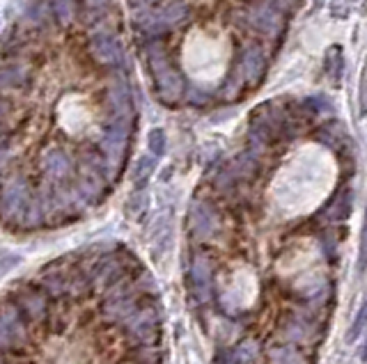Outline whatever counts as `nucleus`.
Wrapping results in <instances>:
<instances>
[{
  "mask_svg": "<svg viewBox=\"0 0 367 364\" xmlns=\"http://www.w3.org/2000/svg\"><path fill=\"white\" fill-rule=\"evenodd\" d=\"M147 62H150L154 83H156V94L163 104H177L184 97V78L179 74V69L170 62L168 51L163 49L159 42L147 46Z\"/></svg>",
  "mask_w": 367,
  "mask_h": 364,
  "instance_id": "nucleus-1",
  "label": "nucleus"
},
{
  "mask_svg": "<svg viewBox=\"0 0 367 364\" xmlns=\"http://www.w3.org/2000/svg\"><path fill=\"white\" fill-rule=\"evenodd\" d=\"M28 344V319L14 300L0 305V351Z\"/></svg>",
  "mask_w": 367,
  "mask_h": 364,
  "instance_id": "nucleus-2",
  "label": "nucleus"
},
{
  "mask_svg": "<svg viewBox=\"0 0 367 364\" xmlns=\"http://www.w3.org/2000/svg\"><path fill=\"white\" fill-rule=\"evenodd\" d=\"M30 186L26 177H12L7 184L3 186V193H0V216H3L7 223H23V216L28 211L30 204Z\"/></svg>",
  "mask_w": 367,
  "mask_h": 364,
  "instance_id": "nucleus-3",
  "label": "nucleus"
},
{
  "mask_svg": "<svg viewBox=\"0 0 367 364\" xmlns=\"http://www.w3.org/2000/svg\"><path fill=\"white\" fill-rule=\"evenodd\" d=\"M129 129L131 124L127 122H113L108 126L104 140H101V154H104V163L108 174H117L124 163L129 147Z\"/></svg>",
  "mask_w": 367,
  "mask_h": 364,
  "instance_id": "nucleus-4",
  "label": "nucleus"
},
{
  "mask_svg": "<svg viewBox=\"0 0 367 364\" xmlns=\"http://www.w3.org/2000/svg\"><path fill=\"white\" fill-rule=\"evenodd\" d=\"M189 287L191 294L198 303H209L212 300V289H214V271L212 261L207 255H193L191 266H189Z\"/></svg>",
  "mask_w": 367,
  "mask_h": 364,
  "instance_id": "nucleus-5",
  "label": "nucleus"
},
{
  "mask_svg": "<svg viewBox=\"0 0 367 364\" xmlns=\"http://www.w3.org/2000/svg\"><path fill=\"white\" fill-rule=\"evenodd\" d=\"M14 303L21 307L26 314L28 323H44L46 314H49V300H46V291L35 284H23L14 291Z\"/></svg>",
  "mask_w": 367,
  "mask_h": 364,
  "instance_id": "nucleus-6",
  "label": "nucleus"
},
{
  "mask_svg": "<svg viewBox=\"0 0 367 364\" xmlns=\"http://www.w3.org/2000/svg\"><path fill=\"white\" fill-rule=\"evenodd\" d=\"M124 326H127L129 335L143 346H152L159 342V314H156L154 307H138V312L129 316Z\"/></svg>",
  "mask_w": 367,
  "mask_h": 364,
  "instance_id": "nucleus-7",
  "label": "nucleus"
},
{
  "mask_svg": "<svg viewBox=\"0 0 367 364\" xmlns=\"http://www.w3.org/2000/svg\"><path fill=\"white\" fill-rule=\"evenodd\" d=\"M186 17H189V5L182 3V0H177V3H170L163 7L154 19L152 17L143 19L140 26H143L147 35H161V33H168V30L177 28Z\"/></svg>",
  "mask_w": 367,
  "mask_h": 364,
  "instance_id": "nucleus-8",
  "label": "nucleus"
},
{
  "mask_svg": "<svg viewBox=\"0 0 367 364\" xmlns=\"http://www.w3.org/2000/svg\"><path fill=\"white\" fill-rule=\"evenodd\" d=\"M246 23L251 26L255 33H260L264 37H276L283 30V14L280 10L271 5H253L246 12Z\"/></svg>",
  "mask_w": 367,
  "mask_h": 364,
  "instance_id": "nucleus-9",
  "label": "nucleus"
},
{
  "mask_svg": "<svg viewBox=\"0 0 367 364\" xmlns=\"http://www.w3.org/2000/svg\"><path fill=\"white\" fill-rule=\"evenodd\" d=\"M264 67H267V58H264V51L260 46H248L239 60V69H237V78L234 83L237 85H257L264 76Z\"/></svg>",
  "mask_w": 367,
  "mask_h": 364,
  "instance_id": "nucleus-10",
  "label": "nucleus"
},
{
  "mask_svg": "<svg viewBox=\"0 0 367 364\" xmlns=\"http://www.w3.org/2000/svg\"><path fill=\"white\" fill-rule=\"evenodd\" d=\"M124 273H127V268L117 257H104L99 259L95 266H92L90 271V284L97 289H113L120 284V280L124 278Z\"/></svg>",
  "mask_w": 367,
  "mask_h": 364,
  "instance_id": "nucleus-11",
  "label": "nucleus"
},
{
  "mask_svg": "<svg viewBox=\"0 0 367 364\" xmlns=\"http://www.w3.org/2000/svg\"><path fill=\"white\" fill-rule=\"evenodd\" d=\"M189 229L195 239H209L218 229V213L209 202H195L189 213Z\"/></svg>",
  "mask_w": 367,
  "mask_h": 364,
  "instance_id": "nucleus-12",
  "label": "nucleus"
},
{
  "mask_svg": "<svg viewBox=\"0 0 367 364\" xmlns=\"http://www.w3.org/2000/svg\"><path fill=\"white\" fill-rule=\"evenodd\" d=\"M90 53L99 65L104 67H117L122 62V46L117 37L108 33H97L90 39Z\"/></svg>",
  "mask_w": 367,
  "mask_h": 364,
  "instance_id": "nucleus-13",
  "label": "nucleus"
},
{
  "mask_svg": "<svg viewBox=\"0 0 367 364\" xmlns=\"http://www.w3.org/2000/svg\"><path fill=\"white\" fill-rule=\"evenodd\" d=\"M108 104H111V110H113V122L131 124V117H134L131 92H129V85L124 83L120 76H117L111 83V87H108Z\"/></svg>",
  "mask_w": 367,
  "mask_h": 364,
  "instance_id": "nucleus-14",
  "label": "nucleus"
},
{
  "mask_svg": "<svg viewBox=\"0 0 367 364\" xmlns=\"http://www.w3.org/2000/svg\"><path fill=\"white\" fill-rule=\"evenodd\" d=\"M42 170L53 184H62V181H67L72 177L74 165H72V158L67 156V152H62V149L56 147V149H49V152L42 156Z\"/></svg>",
  "mask_w": 367,
  "mask_h": 364,
  "instance_id": "nucleus-15",
  "label": "nucleus"
},
{
  "mask_svg": "<svg viewBox=\"0 0 367 364\" xmlns=\"http://www.w3.org/2000/svg\"><path fill=\"white\" fill-rule=\"evenodd\" d=\"M136 312H138V300L134 298L131 291H113L104 303V314L117 323H124Z\"/></svg>",
  "mask_w": 367,
  "mask_h": 364,
  "instance_id": "nucleus-16",
  "label": "nucleus"
},
{
  "mask_svg": "<svg viewBox=\"0 0 367 364\" xmlns=\"http://www.w3.org/2000/svg\"><path fill=\"white\" fill-rule=\"evenodd\" d=\"M351 209H354V191L347 186L335 193L333 200L326 204L322 211V218L331 220V223H342V220H347L351 216Z\"/></svg>",
  "mask_w": 367,
  "mask_h": 364,
  "instance_id": "nucleus-17",
  "label": "nucleus"
},
{
  "mask_svg": "<svg viewBox=\"0 0 367 364\" xmlns=\"http://www.w3.org/2000/svg\"><path fill=\"white\" fill-rule=\"evenodd\" d=\"M269 364H310L294 344H271L267 351Z\"/></svg>",
  "mask_w": 367,
  "mask_h": 364,
  "instance_id": "nucleus-18",
  "label": "nucleus"
},
{
  "mask_svg": "<svg viewBox=\"0 0 367 364\" xmlns=\"http://www.w3.org/2000/svg\"><path fill=\"white\" fill-rule=\"evenodd\" d=\"M317 140L324 142V145H329L331 149H335V152L349 149V145H351L347 131L342 129L340 122H329V124H324L322 129L317 131Z\"/></svg>",
  "mask_w": 367,
  "mask_h": 364,
  "instance_id": "nucleus-19",
  "label": "nucleus"
},
{
  "mask_svg": "<svg viewBox=\"0 0 367 364\" xmlns=\"http://www.w3.org/2000/svg\"><path fill=\"white\" fill-rule=\"evenodd\" d=\"M228 168L237 177V181H253L257 177V172H260V163H257V156L253 152H244L237 158H232Z\"/></svg>",
  "mask_w": 367,
  "mask_h": 364,
  "instance_id": "nucleus-20",
  "label": "nucleus"
},
{
  "mask_svg": "<svg viewBox=\"0 0 367 364\" xmlns=\"http://www.w3.org/2000/svg\"><path fill=\"white\" fill-rule=\"evenodd\" d=\"M46 294L53 298H60L69 294V275L56 271V266H49V271H44L42 275V284H39Z\"/></svg>",
  "mask_w": 367,
  "mask_h": 364,
  "instance_id": "nucleus-21",
  "label": "nucleus"
},
{
  "mask_svg": "<svg viewBox=\"0 0 367 364\" xmlns=\"http://www.w3.org/2000/svg\"><path fill=\"white\" fill-rule=\"evenodd\" d=\"M30 81V71L23 65H10L0 69V87L3 90H21Z\"/></svg>",
  "mask_w": 367,
  "mask_h": 364,
  "instance_id": "nucleus-22",
  "label": "nucleus"
},
{
  "mask_svg": "<svg viewBox=\"0 0 367 364\" xmlns=\"http://www.w3.org/2000/svg\"><path fill=\"white\" fill-rule=\"evenodd\" d=\"M312 335V326L301 319V316H290L283 326V337L287 339V344H294V342H306V339Z\"/></svg>",
  "mask_w": 367,
  "mask_h": 364,
  "instance_id": "nucleus-23",
  "label": "nucleus"
},
{
  "mask_svg": "<svg viewBox=\"0 0 367 364\" xmlns=\"http://www.w3.org/2000/svg\"><path fill=\"white\" fill-rule=\"evenodd\" d=\"M326 76H329L331 83H340L342 74H345V55H342V46H331L326 51Z\"/></svg>",
  "mask_w": 367,
  "mask_h": 364,
  "instance_id": "nucleus-24",
  "label": "nucleus"
},
{
  "mask_svg": "<svg viewBox=\"0 0 367 364\" xmlns=\"http://www.w3.org/2000/svg\"><path fill=\"white\" fill-rule=\"evenodd\" d=\"M154 168H156V161L152 156H140L136 161V168H134V186L138 188V191H143V188L147 186V181L152 179L154 174Z\"/></svg>",
  "mask_w": 367,
  "mask_h": 364,
  "instance_id": "nucleus-25",
  "label": "nucleus"
},
{
  "mask_svg": "<svg viewBox=\"0 0 367 364\" xmlns=\"http://www.w3.org/2000/svg\"><path fill=\"white\" fill-rule=\"evenodd\" d=\"M53 17L58 19L60 26H72L76 19V3L74 0H53L51 5Z\"/></svg>",
  "mask_w": 367,
  "mask_h": 364,
  "instance_id": "nucleus-26",
  "label": "nucleus"
},
{
  "mask_svg": "<svg viewBox=\"0 0 367 364\" xmlns=\"http://www.w3.org/2000/svg\"><path fill=\"white\" fill-rule=\"evenodd\" d=\"M46 220V211H44V202L42 197H33L28 204V211L23 216V225L26 227H39Z\"/></svg>",
  "mask_w": 367,
  "mask_h": 364,
  "instance_id": "nucleus-27",
  "label": "nucleus"
},
{
  "mask_svg": "<svg viewBox=\"0 0 367 364\" xmlns=\"http://www.w3.org/2000/svg\"><path fill=\"white\" fill-rule=\"evenodd\" d=\"M365 326H367V300L363 303L361 310H358L354 323H351V328L347 330V344H354L356 339L361 337V332L365 330Z\"/></svg>",
  "mask_w": 367,
  "mask_h": 364,
  "instance_id": "nucleus-28",
  "label": "nucleus"
},
{
  "mask_svg": "<svg viewBox=\"0 0 367 364\" xmlns=\"http://www.w3.org/2000/svg\"><path fill=\"white\" fill-rule=\"evenodd\" d=\"M147 147H150L152 156H163L166 154V131L163 129H152L147 136Z\"/></svg>",
  "mask_w": 367,
  "mask_h": 364,
  "instance_id": "nucleus-29",
  "label": "nucleus"
},
{
  "mask_svg": "<svg viewBox=\"0 0 367 364\" xmlns=\"http://www.w3.org/2000/svg\"><path fill=\"white\" fill-rule=\"evenodd\" d=\"M147 209V195L143 193V191H138V193H134L127 200V213L131 218H138L140 213H143Z\"/></svg>",
  "mask_w": 367,
  "mask_h": 364,
  "instance_id": "nucleus-30",
  "label": "nucleus"
},
{
  "mask_svg": "<svg viewBox=\"0 0 367 364\" xmlns=\"http://www.w3.org/2000/svg\"><path fill=\"white\" fill-rule=\"evenodd\" d=\"M358 115L367 117V60L361 71V85H358Z\"/></svg>",
  "mask_w": 367,
  "mask_h": 364,
  "instance_id": "nucleus-31",
  "label": "nucleus"
},
{
  "mask_svg": "<svg viewBox=\"0 0 367 364\" xmlns=\"http://www.w3.org/2000/svg\"><path fill=\"white\" fill-rule=\"evenodd\" d=\"M367 271V211L363 218V229H361V248H358V273Z\"/></svg>",
  "mask_w": 367,
  "mask_h": 364,
  "instance_id": "nucleus-32",
  "label": "nucleus"
},
{
  "mask_svg": "<svg viewBox=\"0 0 367 364\" xmlns=\"http://www.w3.org/2000/svg\"><path fill=\"white\" fill-rule=\"evenodd\" d=\"M136 360L140 364H159L161 362V353H159V348H156L154 344L152 346H143L136 353Z\"/></svg>",
  "mask_w": 367,
  "mask_h": 364,
  "instance_id": "nucleus-33",
  "label": "nucleus"
},
{
  "mask_svg": "<svg viewBox=\"0 0 367 364\" xmlns=\"http://www.w3.org/2000/svg\"><path fill=\"white\" fill-rule=\"evenodd\" d=\"M21 264V257L19 255H12V252H5L3 257H0V278H5L7 273L12 271V268H17Z\"/></svg>",
  "mask_w": 367,
  "mask_h": 364,
  "instance_id": "nucleus-34",
  "label": "nucleus"
},
{
  "mask_svg": "<svg viewBox=\"0 0 367 364\" xmlns=\"http://www.w3.org/2000/svg\"><path fill=\"white\" fill-rule=\"evenodd\" d=\"M108 5H111V0H85V7L90 12H104Z\"/></svg>",
  "mask_w": 367,
  "mask_h": 364,
  "instance_id": "nucleus-35",
  "label": "nucleus"
},
{
  "mask_svg": "<svg viewBox=\"0 0 367 364\" xmlns=\"http://www.w3.org/2000/svg\"><path fill=\"white\" fill-rule=\"evenodd\" d=\"M7 115H10V101L0 97V122H3Z\"/></svg>",
  "mask_w": 367,
  "mask_h": 364,
  "instance_id": "nucleus-36",
  "label": "nucleus"
},
{
  "mask_svg": "<svg viewBox=\"0 0 367 364\" xmlns=\"http://www.w3.org/2000/svg\"><path fill=\"white\" fill-rule=\"evenodd\" d=\"M278 3L283 5V7H294V5H296V0H278Z\"/></svg>",
  "mask_w": 367,
  "mask_h": 364,
  "instance_id": "nucleus-37",
  "label": "nucleus"
},
{
  "mask_svg": "<svg viewBox=\"0 0 367 364\" xmlns=\"http://www.w3.org/2000/svg\"><path fill=\"white\" fill-rule=\"evenodd\" d=\"M161 3V0H138V5H156Z\"/></svg>",
  "mask_w": 367,
  "mask_h": 364,
  "instance_id": "nucleus-38",
  "label": "nucleus"
},
{
  "mask_svg": "<svg viewBox=\"0 0 367 364\" xmlns=\"http://www.w3.org/2000/svg\"><path fill=\"white\" fill-rule=\"evenodd\" d=\"M361 355H363V360H367V344H365V348H363V353H361Z\"/></svg>",
  "mask_w": 367,
  "mask_h": 364,
  "instance_id": "nucleus-39",
  "label": "nucleus"
},
{
  "mask_svg": "<svg viewBox=\"0 0 367 364\" xmlns=\"http://www.w3.org/2000/svg\"><path fill=\"white\" fill-rule=\"evenodd\" d=\"M0 364H3V362H0Z\"/></svg>",
  "mask_w": 367,
  "mask_h": 364,
  "instance_id": "nucleus-40",
  "label": "nucleus"
}]
</instances>
